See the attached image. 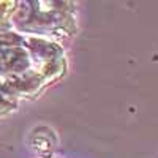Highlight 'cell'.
<instances>
[{
  "mask_svg": "<svg viewBox=\"0 0 158 158\" xmlns=\"http://www.w3.org/2000/svg\"><path fill=\"white\" fill-rule=\"evenodd\" d=\"M15 106H16L15 95H13L11 92L6 89L3 79H0V114L15 109Z\"/></svg>",
  "mask_w": 158,
  "mask_h": 158,
  "instance_id": "obj_1",
  "label": "cell"
},
{
  "mask_svg": "<svg viewBox=\"0 0 158 158\" xmlns=\"http://www.w3.org/2000/svg\"><path fill=\"white\" fill-rule=\"evenodd\" d=\"M13 5L15 3H11V2H2L0 3V25H2V22L5 19H8L10 11L13 10Z\"/></svg>",
  "mask_w": 158,
  "mask_h": 158,
  "instance_id": "obj_2",
  "label": "cell"
}]
</instances>
